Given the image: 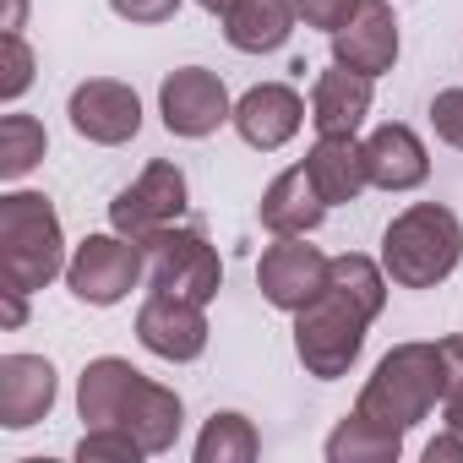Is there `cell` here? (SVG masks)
I'll list each match as a JSON object with an SVG mask.
<instances>
[{
  "instance_id": "1",
  "label": "cell",
  "mask_w": 463,
  "mask_h": 463,
  "mask_svg": "<svg viewBox=\"0 0 463 463\" xmlns=\"http://www.w3.org/2000/svg\"><path fill=\"white\" fill-rule=\"evenodd\" d=\"M387 306V268H376L371 257H333L327 268V289L295 311V354L311 376L333 382L344 376L360 349H365V327L382 317Z\"/></svg>"
},
{
  "instance_id": "2",
  "label": "cell",
  "mask_w": 463,
  "mask_h": 463,
  "mask_svg": "<svg viewBox=\"0 0 463 463\" xmlns=\"http://www.w3.org/2000/svg\"><path fill=\"white\" fill-rule=\"evenodd\" d=\"M77 409L88 425H120L142 441V452H169L180 436V398L169 387H158L153 376H142L131 360H93L77 382Z\"/></svg>"
},
{
  "instance_id": "3",
  "label": "cell",
  "mask_w": 463,
  "mask_h": 463,
  "mask_svg": "<svg viewBox=\"0 0 463 463\" xmlns=\"http://www.w3.org/2000/svg\"><path fill=\"white\" fill-rule=\"evenodd\" d=\"M61 273H66V235L55 202L39 191L0 196V279H6V289L33 295Z\"/></svg>"
},
{
  "instance_id": "4",
  "label": "cell",
  "mask_w": 463,
  "mask_h": 463,
  "mask_svg": "<svg viewBox=\"0 0 463 463\" xmlns=\"http://www.w3.org/2000/svg\"><path fill=\"white\" fill-rule=\"evenodd\" d=\"M436 398H447L441 349H436V344H398V349L371 371V382H365L354 414L371 420V425H382V430H398V436H403L409 425H420V420L436 409Z\"/></svg>"
},
{
  "instance_id": "5",
  "label": "cell",
  "mask_w": 463,
  "mask_h": 463,
  "mask_svg": "<svg viewBox=\"0 0 463 463\" xmlns=\"http://www.w3.org/2000/svg\"><path fill=\"white\" fill-rule=\"evenodd\" d=\"M458 262H463V223L436 202L398 213L382 235V268L398 289H436Z\"/></svg>"
},
{
  "instance_id": "6",
  "label": "cell",
  "mask_w": 463,
  "mask_h": 463,
  "mask_svg": "<svg viewBox=\"0 0 463 463\" xmlns=\"http://www.w3.org/2000/svg\"><path fill=\"white\" fill-rule=\"evenodd\" d=\"M147 279V246L131 235H88L66 262V284L82 306H115Z\"/></svg>"
},
{
  "instance_id": "7",
  "label": "cell",
  "mask_w": 463,
  "mask_h": 463,
  "mask_svg": "<svg viewBox=\"0 0 463 463\" xmlns=\"http://www.w3.org/2000/svg\"><path fill=\"white\" fill-rule=\"evenodd\" d=\"M147 284L164 289V295H185V300L207 306L218 295V284H223V262L196 229L169 223L147 241Z\"/></svg>"
},
{
  "instance_id": "8",
  "label": "cell",
  "mask_w": 463,
  "mask_h": 463,
  "mask_svg": "<svg viewBox=\"0 0 463 463\" xmlns=\"http://www.w3.org/2000/svg\"><path fill=\"white\" fill-rule=\"evenodd\" d=\"M180 213H185V175H180V164H147L142 169V180L137 185H126L115 202H109V223L120 229V235H131V241H153L158 229H169V223H180Z\"/></svg>"
},
{
  "instance_id": "9",
  "label": "cell",
  "mask_w": 463,
  "mask_h": 463,
  "mask_svg": "<svg viewBox=\"0 0 463 463\" xmlns=\"http://www.w3.org/2000/svg\"><path fill=\"white\" fill-rule=\"evenodd\" d=\"M327 268H333V257L306 246V235H279L257 262V284L279 311H306L327 289Z\"/></svg>"
},
{
  "instance_id": "10",
  "label": "cell",
  "mask_w": 463,
  "mask_h": 463,
  "mask_svg": "<svg viewBox=\"0 0 463 463\" xmlns=\"http://www.w3.org/2000/svg\"><path fill=\"white\" fill-rule=\"evenodd\" d=\"M158 109H164V126L175 137H191V142L196 137H213L223 120H235V104H229L223 82L213 71H202V66L169 71L164 88H158Z\"/></svg>"
},
{
  "instance_id": "11",
  "label": "cell",
  "mask_w": 463,
  "mask_h": 463,
  "mask_svg": "<svg viewBox=\"0 0 463 463\" xmlns=\"http://www.w3.org/2000/svg\"><path fill=\"white\" fill-rule=\"evenodd\" d=\"M66 115H71V131L99 142V147H120V142H131L142 131V99L126 82H115V77L77 82Z\"/></svg>"
},
{
  "instance_id": "12",
  "label": "cell",
  "mask_w": 463,
  "mask_h": 463,
  "mask_svg": "<svg viewBox=\"0 0 463 463\" xmlns=\"http://www.w3.org/2000/svg\"><path fill=\"white\" fill-rule=\"evenodd\" d=\"M137 338H142V349L158 354V360H175V365L196 360V354L207 349V317H202V300H185V295H164V289H153V295L142 300V311H137Z\"/></svg>"
},
{
  "instance_id": "13",
  "label": "cell",
  "mask_w": 463,
  "mask_h": 463,
  "mask_svg": "<svg viewBox=\"0 0 463 463\" xmlns=\"http://www.w3.org/2000/svg\"><path fill=\"white\" fill-rule=\"evenodd\" d=\"M333 61L360 71V77H382L398 61V17L387 0H360V12L333 33Z\"/></svg>"
},
{
  "instance_id": "14",
  "label": "cell",
  "mask_w": 463,
  "mask_h": 463,
  "mask_svg": "<svg viewBox=\"0 0 463 463\" xmlns=\"http://www.w3.org/2000/svg\"><path fill=\"white\" fill-rule=\"evenodd\" d=\"M55 409V365L44 354H6L0 360V425L28 430Z\"/></svg>"
},
{
  "instance_id": "15",
  "label": "cell",
  "mask_w": 463,
  "mask_h": 463,
  "mask_svg": "<svg viewBox=\"0 0 463 463\" xmlns=\"http://www.w3.org/2000/svg\"><path fill=\"white\" fill-rule=\"evenodd\" d=\"M300 120H306V104H300V93L284 88V82H262V88H251V93L235 104V131L246 137V147H262V153L284 147V142L300 131Z\"/></svg>"
},
{
  "instance_id": "16",
  "label": "cell",
  "mask_w": 463,
  "mask_h": 463,
  "mask_svg": "<svg viewBox=\"0 0 463 463\" xmlns=\"http://www.w3.org/2000/svg\"><path fill=\"white\" fill-rule=\"evenodd\" d=\"M360 153H365L371 185H382V191H414L430 175V153H425V142L409 126H376L360 142Z\"/></svg>"
},
{
  "instance_id": "17",
  "label": "cell",
  "mask_w": 463,
  "mask_h": 463,
  "mask_svg": "<svg viewBox=\"0 0 463 463\" xmlns=\"http://www.w3.org/2000/svg\"><path fill=\"white\" fill-rule=\"evenodd\" d=\"M371 82L376 77H360L349 66H333L317 77L311 88V126L317 137H354L371 115Z\"/></svg>"
},
{
  "instance_id": "18",
  "label": "cell",
  "mask_w": 463,
  "mask_h": 463,
  "mask_svg": "<svg viewBox=\"0 0 463 463\" xmlns=\"http://www.w3.org/2000/svg\"><path fill=\"white\" fill-rule=\"evenodd\" d=\"M322 218H327V196L317 191V180H311L306 164L284 169L268 185V196H262V223L273 229V235H311Z\"/></svg>"
},
{
  "instance_id": "19",
  "label": "cell",
  "mask_w": 463,
  "mask_h": 463,
  "mask_svg": "<svg viewBox=\"0 0 463 463\" xmlns=\"http://www.w3.org/2000/svg\"><path fill=\"white\" fill-rule=\"evenodd\" d=\"M295 0H241L235 12H223V39L241 55H273L295 33Z\"/></svg>"
},
{
  "instance_id": "20",
  "label": "cell",
  "mask_w": 463,
  "mask_h": 463,
  "mask_svg": "<svg viewBox=\"0 0 463 463\" xmlns=\"http://www.w3.org/2000/svg\"><path fill=\"white\" fill-rule=\"evenodd\" d=\"M306 169H311L317 191L327 196V207L354 202V196L371 185V175H365V153H360V142H354V137H317V147H311Z\"/></svg>"
},
{
  "instance_id": "21",
  "label": "cell",
  "mask_w": 463,
  "mask_h": 463,
  "mask_svg": "<svg viewBox=\"0 0 463 463\" xmlns=\"http://www.w3.org/2000/svg\"><path fill=\"white\" fill-rule=\"evenodd\" d=\"M398 447H403L398 430H382V425H371V420H360V414H349V420L327 436V458H333V463H392Z\"/></svg>"
},
{
  "instance_id": "22",
  "label": "cell",
  "mask_w": 463,
  "mask_h": 463,
  "mask_svg": "<svg viewBox=\"0 0 463 463\" xmlns=\"http://www.w3.org/2000/svg\"><path fill=\"white\" fill-rule=\"evenodd\" d=\"M257 458V430L246 414H213L207 430L196 436V463H251Z\"/></svg>"
},
{
  "instance_id": "23",
  "label": "cell",
  "mask_w": 463,
  "mask_h": 463,
  "mask_svg": "<svg viewBox=\"0 0 463 463\" xmlns=\"http://www.w3.org/2000/svg\"><path fill=\"white\" fill-rule=\"evenodd\" d=\"M44 147H50V137H44V126L33 115H6L0 120V175L6 180H23L44 158Z\"/></svg>"
},
{
  "instance_id": "24",
  "label": "cell",
  "mask_w": 463,
  "mask_h": 463,
  "mask_svg": "<svg viewBox=\"0 0 463 463\" xmlns=\"http://www.w3.org/2000/svg\"><path fill=\"white\" fill-rule=\"evenodd\" d=\"M77 458L82 463H137L142 458V441L120 425H93L82 441H77Z\"/></svg>"
},
{
  "instance_id": "25",
  "label": "cell",
  "mask_w": 463,
  "mask_h": 463,
  "mask_svg": "<svg viewBox=\"0 0 463 463\" xmlns=\"http://www.w3.org/2000/svg\"><path fill=\"white\" fill-rule=\"evenodd\" d=\"M33 82V50L23 44V33H6L0 39V99H23Z\"/></svg>"
},
{
  "instance_id": "26",
  "label": "cell",
  "mask_w": 463,
  "mask_h": 463,
  "mask_svg": "<svg viewBox=\"0 0 463 463\" xmlns=\"http://www.w3.org/2000/svg\"><path fill=\"white\" fill-rule=\"evenodd\" d=\"M430 126H436V137L447 147L463 153V88H447V93L430 99Z\"/></svg>"
},
{
  "instance_id": "27",
  "label": "cell",
  "mask_w": 463,
  "mask_h": 463,
  "mask_svg": "<svg viewBox=\"0 0 463 463\" xmlns=\"http://www.w3.org/2000/svg\"><path fill=\"white\" fill-rule=\"evenodd\" d=\"M295 12L306 17V28H322V33H338L354 12L360 0H295Z\"/></svg>"
},
{
  "instance_id": "28",
  "label": "cell",
  "mask_w": 463,
  "mask_h": 463,
  "mask_svg": "<svg viewBox=\"0 0 463 463\" xmlns=\"http://www.w3.org/2000/svg\"><path fill=\"white\" fill-rule=\"evenodd\" d=\"M115 6V17H126V23H169L175 12H180V0H109Z\"/></svg>"
},
{
  "instance_id": "29",
  "label": "cell",
  "mask_w": 463,
  "mask_h": 463,
  "mask_svg": "<svg viewBox=\"0 0 463 463\" xmlns=\"http://www.w3.org/2000/svg\"><path fill=\"white\" fill-rule=\"evenodd\" d=\"M436 349H441V371H447V398H458L463 392V338H441Z\"/></svg>"
},
{
  "instance_id": "30",
  "label": "cell",
  "mask_w": 463,
  "mask_h": 463,
  "mask_svg": "<svg viewBox=\"0 0 463 463\" xmlns=\"http://www.w3.org/2000/svg\"><path fill=\"white\" fill-rule=\"evenodd\" d=\"M425 458H430V463H441V458H463V436H458V430H447V436H436V441L425 447Z\"/></svg>"
},
{
  "instance_id": "31",
  "label": "cell",
  "mask_w": 463,
  "mask_h": 463,
  "mask_svg": "<svg viewBox=\"0 0 463 463\" xmlns=\"http://www.w3.org/2000/svg\"><path fill=\"white\" fill-rule=\"evenodd\" d=\"M23 17H28V0H6V23H0V28H6V33H23Z\"/></svg>"
},
{
  "instance_id": "32",
  "label": "cell",
  "mask_w": 463,
  "mask_h": 463,
  "mask_svg": "<svg viewBox=\"0 0 463 463\" xmlns=\"http://www.w3.org/2000/svg\"><path fill=\"white\" fill-rule=\"evenodd\" d=\"M6 327H23V295L6 289Z\"/></svg>"
},
{
  "instance_id": "33",
  "label": "cell",
  "mask_w": 463,
  "mask_h": 463,
  "mask_svg": "<svg viewBox=\"0 0 463 463\" xmlns=\"http://www.w3.org/2000/svg\"><path fill=\"white\" fill-rule=\"evenodd\" d=\"M447 430H458V436H463V392H458V398H447Z\"/></svg>"
},
{
  "instance_id": "34",
  "label": "cell",
  "mask_w": 463,
  "mask_h": 463,
  "mask_svg": "<svg viewBox=\"0 0 463 463\" xmlns=\"http://www.w3.org/2000/svg\"><path fill=\"white\" fill-rule=\"evenodd\" d=\"M202 6H207V12H218V17H223V12H235V6H241V0H202Z\"/></svg>"
}]
</instances>
